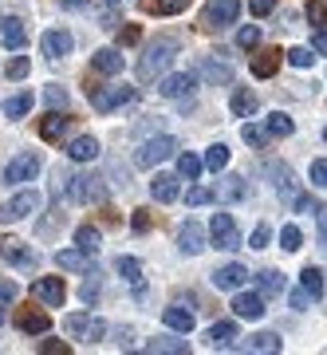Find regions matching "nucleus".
Instances as JSON below:
<instances>
[{"instance_id":"nucleus-32","label":"nucleus","mask_w":327,"mask_h":355,"mask_svg":"<svg viewBox=\"0 0 327 355\" xmlns=\"http://www.w3.org/2000/svg\"><path fill=\"white\" fill-rule=\"evenodd\" d=\"M202 166H205V158H197V154H177V174L186 178V182H197Z\"/></svg>"},{"instance_id":"nucleus-50","label":"nucleus","mask_w":327,"mask_h":355,"mask_svg":"<svg viewBox=\"0 0 327 355\" xmlns=\"http://www.w3.org/2000/svg\"><path fill=\"white\" fill-rule=\"evenodd\" d=\"M24 76H28V55H16L8 64V79H24Z\"/></svg>"},{"instance_id":"nucleus-8","label":"nucleus","mask_w":327,"mask_h":355,"mask_svg":"<svg viewBox=\"0 0 327 355\" xmlns=\"http://www.w3.org/2000/svg\"><path fill=\"white\" fill-rule=\"evenodd\" d=\"M193 87H197V71H174V76H166L158 83V95H166V99H189Z\"/></svg>"},{"instance_id":"nucleus-49","label":"nucleus","mask_w":327,"mask_h":355,"mask_svg":"<svg viewBox=\"0 0 327 355\" xmlns=\"http://www.w3.org/2000/svg\"><path fill=\"white\" fill-rule=\"evenodd\" d=\"M308 178H312L315 186H327V158H315L312 170H308Z\"/></svg>"},{"instance_id":"nucleus-24","label":"nucleus","mask_w":327,"mask_h":355,"mask_svg":"<svg viewBox=\"0 0 327 355\" xmlns=\"http://www.w3.org/2000/svg\"><path fill=\"white\" fill-rule=\"evenodd\" d=\"M249 352L276 355V352H284V340H280L276 331H256V336H249Z\"/></svg>"},{"instance_id":"nucleus-44","label":"nucleus","mask_w":327,"mask_h":355,"mask_svg":"<svg viewBox=\"0 0 327 355\" xmlns=\"http://www.w3.org/2000/svg\"><path fill=\"white\" fill-rule=\"evenodd\" d=\"M256 44H260V28H256V24H249V28H240V32H237V48L252 51Z\"/></svg>"},{"instance_id":"nucleus-55","label":"nucleus","mask_w":327,"mask_h":355,"mask_svg":"<svg viewBox=\"0 0 327 355\" xmlns=\"http://www.w3.org/2000/svg\"><path fill=\"white\" fill-rule=\"evenodd\" d=\"M48 103H51V107H67V91H63V87H48Z\"/></svg>"},{"instance_id":"nucleus-5","label":"nucleus","mask_w":327,"mask_h":355,"mask_svg":"<svg viewBox=\"0 0 327 355\" xmlns=\"http://www.w3.org/2000/svg\"><path fill=\"white\" fill-rule=\"evenodd\" d=\"M134 95L139 91L126 87V83H111V87H91V107L95 111H114V107H123V103H134Z\"/></svg>"},{"instance_id":"nucleus-1","label":"nucleus","mask_w":327,"mask_h":355,"mask_svg":"<svg viewBox=\"0 0 327 355\" xmlns=\"http://www.w3.org/2000/svg\"><path fill=\"white\" fill-rule=\"evenodd\" d=\"M174 55H177L174 36H158L154 44H146V51H142V60H139V79H158L166 67L174 64Z\"/></svg>"},{"instance_id":"nucleus-38","label":"nucleus","mask_w":327,"mask_h":355,"mask_svg":"<svg viewBox=\"0 0 327 355\" xmlns=\"http://www.w3.org/2000/svg\"><path fill=\"white\" fill-rule=\"evenodd\" d=\"M99 241H103L99 229H91V225H79V229H76V245H79V249L95 253V249H99Z\"/></svg>"},{"instance_id":"nucleus-26","label":"nucleus","mask_w":327,"mask_h":355,"mask_svg":"<svg viewBox=\"0 0 327 355\" xmlns=\"http://www.w3.org/2000/svg\"><path fill=\"white\" fill-rule=\"evenodd\" d=\"M245 193H249V186H245V178H237V174L221 178V190H217V198H221V202H240Z\"/></svg>"},{"instance_id":"nucleus-41","label":"nucleus","mask_w":327,"mask_h":355,"mask_svg":"<svg viewBox=\"0 0 327 355\" xmlns=\"http://www.w3.org/2000/svg\"><path fill=\"white\" fill-rule=\"evenodd\" d=\"M284 55H288L292 67H312L315 64V48H288Z\"/></svg>"},{"instance_id":"nucleus-4","label":"nucleus","mask_w":327,"mask_h":355,"mask_svg":"<svg viewBox=\"0 0 327 355\" xmlns=\"http://www.w3.org/2000/svg\"><path fill=\"white\" fill-rule=\"evenodd\" d=\"M63 190H67V198L79 205L87 202H103V178L95 174H76V178H63Z\"/></svg>"},{"instance_id":"nucleus-10","label":"nucleus","mask_w":327,"mask_h":355,"mask_svg":"<svg viewBox=\"0 0 327 355\" xmlns=\"http://www.w3.org/2000/svg\"><path fill=\"white\" fill-rule=\"evenodd\" d=\"M205 245H209V233H205L197 221H186V225L177 229V249L186 257H197V253H205Z\"/></svg>"},{"instance_id":"nucleus-62","label":"nucleus","mask_w":327,"mask_h":355,"mask_svg":"<svg viewBox=\"0 0 327 355\" xmlns=\"http://www.w3.org/2000/svg\"><path fill=\"white\" fill-rule=\"evenodd\" d=\"M324 139H327V130H324Z\"/></svg>"},{"instance_id":"nucleus-59","label":"nucleus","mask_w":327,"mask_h":355,"mask_svg":"<svg viewBox=\"0 0 327 355\" xmlns=\"http://www.w3.org/2000/svg\"><path fill=\"white\" fill-rule=\"evenodd\" d=\"M39 352H44V355H55V352H67V343H55V340H48V343H44V347H39Z\"/></svg>"},{"instance_id":"nucleus-27","label":"nucleus","mask_w":327,"mask_h":355,"mask_svg":"<svg viewBox=\"0 0 327 355\" xmlns=\"http://www.w3.org/2000/svg\"><path fill=\"white\" fill-rule=\"evenodd\" d=\"M20 331H28V336H44V331L51 328V320L44 316V312H20Z\"/></svg>"},{"instance_id":"nucleus-23","label":"nucleus","mask_w":327,"mask_h":355,"mask_svg":"<svg viewBox=\"0 0 327 355\" xmlns=\"http://www.w3.org/2000/svg\"><path fill=\"white\" fill-rule=\"evenodd\" d=\"M256 288L265 292V296H280V292L288 288V277L276 272V268H265V272H256Z\"/></svg>"},{"instance_id":"nucleus-37","label":"nucleus","mask_w":327,"mask_h":355,"mask_svg":"<svg viewBox=\"0 0 327 355\" xmlns=\"http://www.w3.org/2000/svg\"><path fill=\"white\" fill-rule=\"evenodd\" d=\"M32 95H28V91H20V95H16V99H8L4 103V111H8V119H24L28 111H32Z\"/></svg>"},{"instance_id":"nucleus-11","label":"nucleus","mask_w":327,"mask_h":355,"mask_svg":"<svg viewBox=\"0 0 327 355\" xmlns=\"http://www.w3.org/2000/svg\"><path fill=\"white\" fill-rule=\"evenodd\" d=\"M32 296L44 300V304H51V308H60L67 300V284H63V277H39L32 284Z\"/></svg>"},{"instance_id":"nucleus-22","label":"nucleus","mask_w":327,"mask_h":355,"mask_svg":"<svg viewBox=\"0 0 327 355\" xmlns=\"http://www.w3.org/2000/svg\"><path fill=\"white\" fill-rule=\"evenodd\" d=\"M55 265L63 268V272H87V249H63V253H55Z\"/></svg>"},{"instance_id":"nucleus-36","label":"nucleus","mask_w":327,"mask_h":355,"mask_svg":"<svg viewBox=\"0 0 327 355\" xmlns=\"http://www.w3.org/2000/svg\"><path fill=\"white\" fill-rule=\"evenodd\" d=\"M205 166H209V170H225L229 166V146L225 142H213V146H209V150H205Z\"/></svg>"},{"instance_id":"nucleus-58","label":"nucleus","mask_w":327,"mask_h":355,"mask_svg":"<svg viewBox=\"0 0 327 355\" xmlns=\"http://www.w3.org/2000/svg\"><path fill=\"white\" fill-rule=\"evenodd\" d=\"M146 225H150V214H146V209H134V229L142 233Z\"/></svg>"},{"instance_id":"nucleus-7","label":"nucleus","mask_w":327,"mask_h":355,"mask_svg":"<svg viewBox=\"0 0 327 355\" xmlns=\"http://www.w3.org/2000/svg\"><path fill=\"white\" fill-rule=\"evenodd\" d=\"M209 241H213L217 249H225V253L240 249V229H237V221H233L229 214H213V225H209Z\"/></svg>"},{"instance_id":"nucleus-31","label":"nucleus","mask_w":327,"mask_h":355,"mask_svg":"<svg viewBox=\"0 0 327 355\" xmlns=\"http://www.w3.org/2000/svg\"><path fill=\"white\" fill-rule=\"evenodd\" d=\"M114 268H118V277H123V280H130L134 288H142V265L134 261V257H118Z\"/></svg>"},{"instance_id":"nucleus-40","label":"nucleus","mask_w":327,"mask_h":355,"mask_svg":"<svg viewBox=\"0 0 327 355\" xmlns=\"http://www.w3.org/2000/svg\"><path fill=\"white\" fill-rule=\"evenodd\" d=\"M91 324H95L91 316H67V324H63V328H67V336H76V340H87Z\"/></svg>"},{"instance_id":"nucleus-48","label":"nucleus","mask_w":327,"mask_h":355,"mask_svg":"<svg viewBox=\"0 0 327 355\" xmlns=\"http://www.w3.org/2000/svg\"><path fill=\"white\" fill-rule=\"evenodd\" d=\"M139 40H142V28L139 24H126L123 32H118V44H123V48H134Z\"/></svg>"},{"instance_id":"nucleus-46","label":"nucleus","mask_w":327,"mask_h":355,"mask_svg":"<svg viewBox=\"0 0 327 355\" xmlns=\"http://www.w3.org/2000/svg\"><path fill=\"white\" fill-rule=\"evenodd\" d=\"M308 20L319 24V28L327 24V0H312V4H308Z\"/></svg>"},{"instance_id":"nucleus-20","label":"nucleus","mask_w":327,"mask_h":355,"mask_svg":"<svg viewBox=\"0 0 327 355\" xmlns=\"http://www.w3.org/2000/svg\"><path fill=\"white\" fill-rule=\"evenodd\" d=\"M67 158L71 162H95L99 158V142L91 139V135H79V139L67 142Z\"/></svg>"},{"instance_id":"nucleus-12","label":"nucleus","mask_w":327,"mask_h":355,"mask_svg":"<svg viewBox=\"0 0 327 355\" xmlns=\"http://www.w3.org/2000/svg\"><path fill=\"white\" fill-rule=\"evenodd\" d=\"M39 48H44V55H48V60H63L67 51L76 48V40H71V32H67V28H51V32H44Z\"/></svg>"},{"instance_id":"nucleus-47","label":"nucleus","mask_w":327,"mask_h":355,"mask_svg":"<svg viewBox=\"0 0 327 355\" xmlns=\"http://www.w3.org/2000/svg\"><path fill=\"white\" fill-rule=\"evenodd\" d=\"M268 237H272V229L268 225H256L249 237V249H268Z\"/></svg>"},{"instance_id":"nucleus-30","label":"nucleus","mask_w":327,"mask_h":355,"mask_svg":"<svg viewBox=\"0 0 327 355\" xmlns=\"http://www.w3.org/2000/svg\"><path fill=\"white\" fill-rule=\"evenodd\" d=\"M39 135L48 142H60L63 135H67V119H63V114H48V119L39 123Z\"/></svg>"},{"instance_id":"nucleus-19","label":"nucleus","mask_w":327,"mask_h":355,"mask_svg":"<svg viewBox=\"0 0 327 355\" xmlns=\"http://www.w3.org/2000/svg\"><path fill=\"white\" fill-rule=\"evenodd\" d=\"M205 340H209L213 352H225V347H233V340H237V324H233V320H217L213 328L205 331Z\"/></svg>"},{"instance_id":"nucleus-43","label":"nucleus","mask_w":327,"mask_h":355,"mask_svg":"<svg viewBox=\"0 0 327 355\" xmlns=\"http://www.w3.org/2000/svg\"><path fill=\"white\" fill-rule=\"evenodd\" d=\"M150 8H154L158 16H174V12H186V8H189V0H154Z\"/></svg>"},{"instance_id":"nucleus-17","label":"nucleus","mask_w":327,"mask_h":355,"mask_svg":"<svg viewBox=\"0 0 327 355\" xmlns=\"http://www.w3.org/2000/svg\"><path fill=\"white\" fill-rule=\"evenodd\" d=\"M245 280H249V268H245V265H225V268H217V272H213V284H217V288H225V292L245 288Z\"/></svg>"},{"instance_id":"nucleus-21","label":"nucleus","mask_w":327,"mask_h":355,"mask_svg":"<svg viewBox=\"0 0 327 355\" xmlns=\"http://www.w3.org/2000/svg\"><path fill=\"white\" fill-rule=\"evenodd\" d=\"M162 320H166V328L182 331V336H189V331H193V324H197V320H193V312H189V308H182V304H170L162 312Z\"/></svg>"},{"instance_id":"nucleus-25","label":"nucleus","mask_w":327,"mask_h":355,"mask_svg":"<svg viewBox=\"0 0 327 355\" xmlns=\"http://www.w3.org/2000/svg\"><path fill=\"white\" fill-rule=\"evenodd\" d=\"M150 193H154V202H174L177 198V178L174 174H154Z\"/></svg>"},{"instance_id":"nucleus-28","label":"nucleus","mask_w":327,"mask_h":355,"mask_svg":"<svg viewBox=\"0 0 327 355\" xmlns=\"http://www.w3.org/2000/svg\"><path fill=\"white\" fill-rule=\"evenodd\" d=\"M268 135H272V139H288L292 130H296V123H292V114H284V111H272L268 114Z\"/></svg>"},{"instance_id":"nucleus-14","label":"nucleus","mask_w":327,"mask_h":355,"mask_svg":"<svg viewBox=\"0 0 327 355\" xmlns=\"http://www.w3.org/2000/svg\"><path fill=\"white\" fill-rule=\"evenodd\" d=\"M197 79H205V83H221V87H229L233 83V67L221 64V60H213V55H205L202 64H197Z\"/></svg>"},{"instance_id":"nucleus-51","label":"nucleus","mask_w":327,"mask_h":355,"mask_svg":"<svg viewBox=\"0 0 327 355\" xmlns=\"http://www.w3.org/2000/svg\"><path fill=\"white\" fill-rule=\"evenodd\" d=\"M312 300H315V296H312L308 288H296V292H292V308H296V312H303V308L312 304Z\"/></svg>"},{"instance_id":"nucleus-13","label":"nucleus","mask_w":327,"mask_h":355,"mask_svg":"<svg viewBox=\"0 0 327 355\" xmlns=\"http://www.w3.org/2000/svg\"><path fill=\"white\" fill-rule=\"evenodd\" d=\"M233 312L240 320H260L265 316V292H237L233 296Z\"/></svg>"},{"instance_id":"nucleus-18","label":"nucleus","mask_w":327,"mask_h":355,"mask_svg":"<svg viewBox=\"0 0 327 355\" xmlns=\"http://www.w3.org/2000/svg\"><path fill=\"white\" fill-rule=\"evenodd\" d=\"M91 67L99 71V76H118L123 71V51L118 48H99L91 55Z\"/></svg>"},{"instance_id":"nucleus-2","label":"nucleus","mask_w":327,"mask_h":355,"mask_svg":"<svg viewBox=\"0 0 327 355\" xmlns=\"http://www.w3.org/2000/svg\"><path fill=\"white\" fill-rule=\"evenodd\" d=\"M177 146H182V142H177L174 135H158V139H146L139 150H134V166H146V170H150V166L166 162V158H174Z\"/></svg>"},{"instance_id":"nucleus-33","label":"nucleus","mask_w":327,"mask_h":355,"mask_svg":"<svg viewBox=\"0 0 327 355\" xmlns=\"http://www.w3.org/2000/svg\"><path fill=\"white\" fill-rule=\"evenodd\" d=\"M150 352H166V355H186L189 343L186 340H174V336H154L150 340Z\"/></svg>"},{"instance_id":"nucleus-56","label":"nucleus","mask_w":327,"mask_h":355,"mask_svg":"<svg viewBox=\"0 0 327 355\" xmlns=\"http://www.w3.org/2000/svg\"><path fill=\"white\" fill-rule=\"evenodd\" d=\"M312 48H315V55H327V32H315V36H312Z\"/></svg>"},{"instance_id":"nucleus-35","label":"nucleus","mask_w":327,"mask_h":355,"mask_svg":"<svg viewBox=\"0 0 327 355\" xmlns=\"http://www.w3.org/2000/svg\"><path fill=\"white\" fill-rule=\"evenodd\" d=\"M256 107H260V103H256V95H252V91H237V95H233V114H240V119L256 114Z\"/></svg>"},{"instance_id":"nucleus-15","label":"nucleus","mask_w":327,"mask_h":355,"mask_svg":"<svg viewBox=\"0 0 327 355\" xmlns=\"http://www.w3.org/2000/svg\"><path fill=\"white\" fill-rule=\"evenodd\" d=\"M0 257H4V261H12L16 268H36V253H32L24 241H16V237L0 241Z\"/></svg>"},{"instance_id":"nucleus-9","label":"nucleus","mask_w":327,"mask_h":355,"mask_svg":"<svg viewBox=\"0 0 327 355\" xmlns=\"http://www.w3.org/2000/svg\"><path fill=\"white\" fill-rule=\"evenodd\" d=\"M39 209V193L36 190H20L8 205H0V221H20V217L36 214Z\"/></svg>"},{"instance_id":"nucleus-54","label":"nucleus","mask_w":327,"mask_h":355,"mask_svg":"<svg viewBox=\"0 0 327 355\" xmlns=\"http://www.w3.org/2000/svg\"><path fill=\"white\" fill-rule=\"evenodd\" d=\"M315 221H319V241H324V249H327V205L315 209Z\"/></svg>"},{"instance_id":"nucleus-16","label":"nucleus","mask_w":327,"mask_h":355,"mask_svg":"<svg viewBox=\"0 0 327 355\" xmlns=\"http://www.w3.org/2000/svg\"><path fill=\"white\" fill-rule=\"evenodd\" d=\"M24 40H28V24L20 16H4V20H0V44H4V48H20Z\"/></svg>"},{"instance_id":"nucleus-3","label":"nucleus","mask_w":327,"mask_h":355,"mask_svg":"<svg viewBox=\"0 0 327 355\" xmlns=\"http://www.w3.org/2000/svg\"><path fill=\"white\" fill-rule=\"evenodd\" d=\"M237 16H240V0H209L205 12H202V28L205 32H221V28H229Z\"/></svg>"},{"instance_id":"nucleus-42","label":"nucleus","mask_w":327,"mask_h":355,"mask_svg":"<svg viewBox=\"0 0 327 355\" xmlns=\"http://www.w3.org/2000/svg\"><path fill=\"white\" fill-rule=\"evenodd\" d=\"M300 245H303V233H300L296 225H284V229H280V249H288V253H296Z\"/></svg>"},{"instance_id":"nucleus-45","label":"nucleus","mask_w":327,"mask_h":355,"mask_svg":"<svg viewBox=\"0 0 327 355\" xmlns=\"http://www.w3.org/2000/svg\"><path fill=\"white\" fill-rule=\"evenodd\" d=\"M213 198H217L213 186H193V190L186 193V202H189V205H209Z\"/></svg>"},{"instance_id":"nucleus-29","label":"nucleus","mask_w":327,"mask_h":355,"mask_svg":"<svg viewBox=\"0 0 327 355\" xmlns=\"http://www.w3.org/2000/svg\"><path fill=\"white\" fill-rule=\"evenodd\" d=\"M276 67H280V51H260V55L252 60V76H256V79H268Z\"/></svg>"},{"instance_id":"nucleus-53","label":"nucleus","mask_w":327,"mask_h":355,"mask_svg":"<svg viewBox=\"0 0 327 355\" xmlns=\"http://www.w3.org/2000/svg\"><path fill=\"white\" fill-rule=\"evenodd\" d=\"M16 300V284L12 280H0V304H12Z\"/></svg>"},{"instance_id":"nucleus-52","label":"nucleus","mask_w":327,"mask_h":355,"mask_svg":"<svg viewBox=\"0 0 327 355\" xmlns=\"http://www.w3.org/2000/svg\"><path fill=\"white\" fill-rule=\"evenodd\" d=\"M272 8H276V0H249V12L252 16H268Z\"/></svg>"},{"instance_id":"nucleus-57","label":"nucleus","mask_w":327,"mask_h":355,"mask_svg":"<svg viewBox=\"0 0 327 355\" xmlns=\"http://www.w3.org/2000/svg\"><path fill=\"white\" fill-rule=\"evenodd\" d=\"M95 296H99V280H87V284H83V300H95Z\"/></svg>"},{"instance_id":"nucleus-34","label":"nucleus","mask_w":327,"mask_h":355,"mask_svg":"<svg viewBox=\"0 0 327 355\" xmlns=\"http://www.w3.org/2000/svg\"><path fill=\"white\" fill-rule=\"evenodd\" d=\"M300 284H303V288H308V292H312L315 300H319V296H324V268L308 265V268H303V272H300Z\"/></svg>"},{"instance_id":"nucleus-61","label":"nucleus","mask_w":327,"mask_h":355,"mask_svg":"<svg viewBox=\"0 0 327 355\" xmlns=\"http://www.w3.org/2000/svg\"><path fill=\"white\" fill-rule=\"evenodd\" d=\"M111 4H123V0H111Z\"/></svg>"},{"instance_id":"nucleus-60","label":"nucleus","mask_w":327,"mask_h":355,"mask_svg":"<svg viewBox=\"0 0 327 355\" xmlns=\"http://www.w3.org/2000/svg\"><path fill=\"white\" fill-rule=\"evenodd\" d=\"M0 324H4V304H0Z\"/></svg>"},{"instance_id":"nucleus-6","label":"nucleus","mask_w":327,"mask_h":355,"mask_svg":"<svg viewBox=\"0 0 327 355\" xmlns=\"http://www.w3.org/2000/svg\"><path fill=\"white\" fill-rule=\"evenodd\" d=\"M39 166H44V162H39V154H32V150L16 154L12 162L4 166V186H28V182L39 174Z\"/></svg>"},{"instance_id":"nucleus-39","label":"nucleus","mask_w":327,"mask_h":355,"mask_svg":"<svg viewBox=\"0 0 327 355\" xmlns=\"http://www.w3.org/2000/svg\"><path fill=\"white\" fill-rule=\"evenodd\" d=\"M240 139L249 142V146H265V142L272 139V135H268V127H256V123H245V127H240Z\"/></svg>"}]
</instances>
